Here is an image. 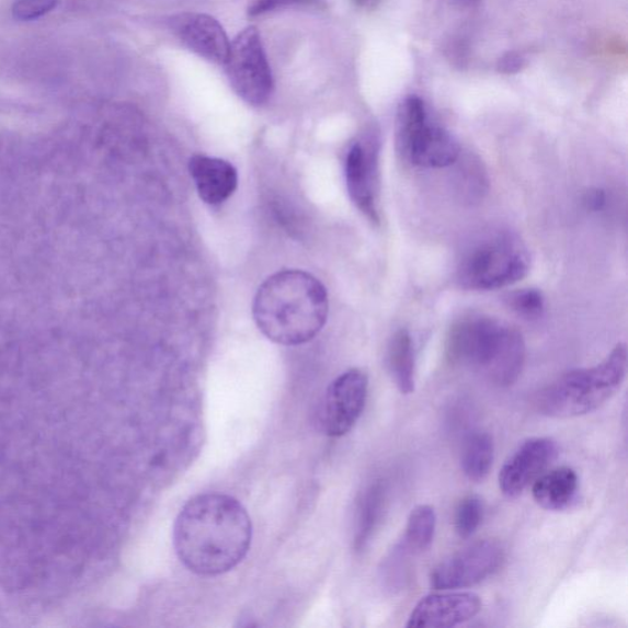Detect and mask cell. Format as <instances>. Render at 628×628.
Returning <instances> with one entry per match:
<instances>
[{
  "instance_id": "obj_1",
  "label": "cell",
  "mask_w": 628,
  "mask_h": 628,
  "mask_svg": "<svg viewBox=\"0 0 628 628\" xmlns=\"http://www.w3.org/2000/svg\"><path fill=\"white\" fill-rule=\"evenodd\" d=\"M252 534V521L239 501L222 493H204L181 510L174 523L173 545L185 568L215 576L244 560Z\"/></svg>"
},
{
  "instance_id": "obj_2",
  "label": "cell",
  "mask_w": 628,
  "mask_h": 628,
  "mask_svg": "<svg viewBox=\"0 0 628 628\" xmlns=\"http://www.w3.org/2000/svg\"><path fill=\"white\" fill-rule=\"evenodd\" d=\"M326 287L311 274L283 271L266 279L256 293L253 317L270 341L295 346L321 333L328 317Z\"/></svg>"
},
{
  "instance_id": "obj_3",
  "label": "cell",
  "mask_w": 628,
  "mask_h": 628,
  "mask_svg": "<svg viewBox=\"0 0 628 628\" xmlns=\"http://www.w3.org/2000/svg\"><path fill=\"white\" fill-rule=\"evenodd\" d=\"M452 364L482 374L499 387L517 382L525 364V342L516 327L487 315L463 317L449 329Z\"/></svg>"
},
{
  "instance_id": "obj_4",
  "label": "cell",
  "mask_w": 628,
  "mask_h": 628,
  "mask_svg": "<svg viewBox=\"0 0 628 628\" xmlns=\"http://www.w3.org/2000/svg\"><path fill=\"white\" fill-rule=\"evenodd\" d=\"M627 363V346L620 343L601 364L563 375L540 393V413L552 419L593 413L619 392L626 379Z\"/></svg>"
},
{
  "instance_id": "obj_5",
  "label": "cell",
  "mask_w": 628,
  "mask_h": 628,
  "mask_svg": "<svg viewBox=\"0 0 628 628\" xmlns=\"http://www.w3.org/2000/svg\"><path fill=\"white\" fill-rule=\"evenodd\" d=\"M530 264L528 247L519 237L500 231L483 237L461 256L457 279L467 290H499L523 281Z\"/></svg>"
},
{
  "instance_id": "obj_6",
  "label": "cell",
  "mask_w": 628,
  "mask_h": 628,
  "mask_svg": "<svg viewBox=\"0 0 628 628\" xmlns=\"http://www.w3.org/2000/svg\"><path fill=\"white\" fill-rule=\"evenodd\" d=\"M396 140L400 157L418 168L445 169L460 158L458 141L446 129L432 125L424 101L416 95L401 102Z\"/></svg>"
},
{
  "instance_id": "obj_7",
  "label": "cell",
  "mask_w": 628,
  "mask_h": 628,
  "mask_svg": "<svg viewBox=\"0 0 628 628\" xmlns=\"http://www.w3.org/2000/svg\"><path fill=\"white\" fill-rule=\"evenodd\" d=\"M224 66L233 91L247 104L262 106L271 99L274 80L256 27L244 28L233 39Z\"/></svg>"
},
{
  "instance_id": "obj_8",
  "label": "cell",
  "mask_w": 628,
  "mask_h": 628,
  "mask_svg": "<svg viewBox=\"0 0 628 628\" xmlns=\"http://www.w3.org/2000/svg\"><path fill=\"white\" fill-rule=\"evenodd\" d=\"M368 395V377L353 368L333 380L317 410L318 429L329 437L349 434L362 418Z\"/></svg>"
},
{
  "instance_id": "obj_9",
  "label": "cell",
  "mask_w": 628,
  "mask_h": 628,
  "mask_svg": "<svg viewBox=\"0 0 628 628\" xmlns=\"http://www.w3.org/2000/svg\"><path fill=\"white\" fill-rule=\"evenodd\" d=\"M503 561L499 541L480 540L438 563L430 574V585L436 591L468 589L496 573Z\"/></svg>"
},
{
  "instance_id": "obj_10",
  "label": "cell",
  "mask_w": 628,
  "mask_h": 628,
  "mask_svg": "<svg viewBox=\"0 0 628 628\" xmlns=\"http://www.w3.org/2000/svg\"><path fill=\"white\" fill-rule=\"evenodd\" d=\"M559 456V446L550 437H533L512 453L499 473L504 496L517 499Z\"/></svg>"
},
{
  "instance_id": "obj_11",
  "label": "cell",
  "mask_w": 628,
  "mask_h": 628,
  "mask_svg": "<svg viewBox=\"0 0 628 628\" xmlns=\"http://www.w3.org/2000/svg\"><path fill=\"white\" fill-rule=\"evenodd\" d=\"M482 602L473 593H437L422 598L411 612L409 628L456 627L473 619L480 612Z\"/></svg>"
},
{
  "instance_id": "obj_12",
  "label": "cell",
  "mask_w": 628,
  "mask_h": 628,
  "mask_svg": "<svg viewBox=\"0 0 628 628\" xmlns=\"http://www.w3.org/2000/svg\"><path fill=\"white\" fill-rule=\"evenodd\" d=\"M172 33L201 58L224 66L231 43L218 20L205 14L185 13L171 19Z\"/></svg>"
},
{
  "instance_id": "obj_13",
  "label": "cell",
  "mask_w": 628,
  "mask_h": 628,
  "mask_svg": "<svg viewBox=\"0 0 628 628\" xmlns=\"http://www.w3.org/2000/svg\"><path fill=\"white\" fill-rule=\"evenodd\" d=\"M377 150L363 142H355L349 150L345 176L350 198L366 218L379 222L377 208Z\"/></svg>"
},
{
  "instance_id": "obj_14",
  "label": "cell",
  "mask_w": 628,
  "mask_h": 628,
  "mask_svg": "<svg viewBox=\"0 0 628 628\" xmlns=\"http://www.w3.org/2000/svg\"><path fill=\"white\" fill-rule=\"evenodd\" d=\"M190 171L201 199L209 205L228 201L239 183L236 169L221 159L195 156L190 161Z\"/></svg>"
},
{
  "instance_id": "obj_15",
  "label": "cell",
  "mask_w": 628,
  "mask_h": 628,
  "mask_svg": "<svg viewBox=\"0 0 628 628\" xmlns=\"http://www.w3.org/2000/svg\"><path fill=\"white\" fill-rule=\"evenodd\" d=\"M580 479L570 467H561L543 472L533 482V498L547 511H564L572 506L579 496Z\"/></svg>"
},
{
  "instance_id": "obj_16",
  "label": "cell",
  "mask_w": 628,
  "mask_h": 628,
  "mask_svg": "<svg viewBox=\"0 0 628 628\" xmlns=\"http://www.w3.org/2000/svg\"><path fill=\"white\" fill-rule=\"evenodd\" d=\"M387 365L399 392L406 396L413 393L415 390V350L413 339L407 329H400L390 339Z\"/></svg>"
},
{
  "instance_id": "obj_17",
  "label": "cell",
  "mask_w": 628,
  "mask_h": 628,
  "mask_svg": "<svg viewBox=\"0 0 628 628\" xmlns=\"http://www.w3.org/2000/svg\"><path fill=\"white\" fill-rule=\"evenodd\" d=\"M495 459V442L488 432H476L463 447L460 466L465 476L473 482L486 480Z\"/></svg>"
},
{
  "instance_id": "obj_18",
  "label": "cell",
  "mask_w": 628,
  "mask_h": 628,
  "mask_svg": "<svg viewBox=\"0 0 628 628\" xmlns=\"http://www.w3.org/2000/svg\"><path fill=\"white\" fill-rule=\"evenodd\" d=\"M437 517L434 507L429 504H420L411 511L408 518L403 540L399 544L411 556L426 551L436 533Z\"/></svg>"
},
{
  "instance_id": "obj_19",
  "label": "cell",
  "mask_w": 628,
  "mask_h": 628,
  "mask_svg": "<svg viewBox=\"0 0 628 628\" xmlns=\"http://www.w3.org/2000/svg\"><path fill=\"white\" fill-rule=\"evenodd\" d=\"M384 507L385 488L380 486V483H376V486L367 491L362 503V509H359L356 534L357 550H363L370 537H373L380 516H382Z\"/></svg>"
},
{
  "instance_id": "obj_20",
  "label": "cell",
  "mask_w": 628,
  "mask_h": 628,
  "mask_svg": "<svg viewBox=\"0 0 628 628\" xmlns=\"http://www.w3.org/2000/svg\"><path fill=\"white\" fill-rule=\"evenodd\" d=\"M483 518V503L479 496L463 499L456 510L455 528L458 537L469 539L480 527Z\"/></svg>"
},
{
  "instance_id": "obj_21",
  "label": "cell",
  "mask_w": 628,
  "mask_h": 628,
  "mask_svg": "<svg viewBox=\"0 0 628 628\" xmlns=\"http://www.w3.org/2000/svg\"><path fill=\"white\" fill-rule=\"evenodd\" d=\"M506 304L514 313L525 319H538L545 311V298L537 288H522L506 296Z\"/></svg>"
},
{
  "instance_id": "obj_22",
  "label": "cell",
  "mask_w": 628,
  "mask_h": 628,
  "mask_svg": "<svg viewBox=\"0 0 628 628\" xmlns=\"http://www.w3.org/2000/svg\"><path fill=\"white\" fill-rule=\"evenodd\" d=\"M459 181L463 187L467 189V193H471V198H479L488 187L487 174L482 164L472 159L468 160L465 167H461Z\"/></svg>"
},
{
  "instance_id": "obj_23",
  "label": "cell",
  "mask_w": 628,
  "mask_h": 628,
  "mask_svg": "<svg viewBox=\"0 0 628 628\" xmlns=\"http://www.w3.org/2000/svg\"><path fill=\"white\" fill-rule=\"evenodd\" d=\"M58 0H18L13 5V15L22 22H30L53 12Z\"/></svg>"
},
{
  "instance_id": "obj_24",
  "label": "cell",
  "mask_w": 628,
  "mask_h": 628,
  "mask_svg": "<svg viewBox=\"0 0 628 628\" xmlns=\"http://www.w3.org/2000/svg\"><path fill=\"white\" fill-rule=\"evenodd\" d=\"M317 0H253L249 8L251 16L262 15L265 13L274 12L276 9H283L293 5L312 4Z\"/></svg>"
},
{
  "instance_id": "obj_25",
  "label": "cell",
  "mask_w": 628,
  "mask_h": 628,
  "mask_svg": "<svg viewBox=\"0 0 628 628\" xmlns=\"http://www.w3.org/2000/svg\"><path fill=\"white\" fill-rule=\"evenodd\" d=\"M527 66V59H525L518 53H509L502 56L498 61V70L502 75H517L523 68Z\"/></svg>"
},
{
  "instance_id": "obj_26",
  "label": "cell",
  "mask_w": 628,
  "mask_h": 628,
  "mask_svg": "<svg viewBox=\"0 0 628 628\" xmlns=\"http://www.w3.org/2000/svg\"><path fill=\"white\" fill-rule=\"evenodd\" d=\"M606 195L601 190H591L586 192L584 204L586 209L592 212H601L605 207Z\"/></svg>"
},
{
  "instance_id": "obj_27",
  "label": "cell",
  "mask_w": 628,
  "mask_h": 628,
  "mask_svg": "<svg viewBox=\"0 0 628 628\" xmlns=\"http://www.w3.org/2000/svg\"><path fill=\"white\" fill-rule=\"evenodd\" d=\"M354 2L359 7H364L369 2V0H354Z\"/></svg>"
}]
</instances>
